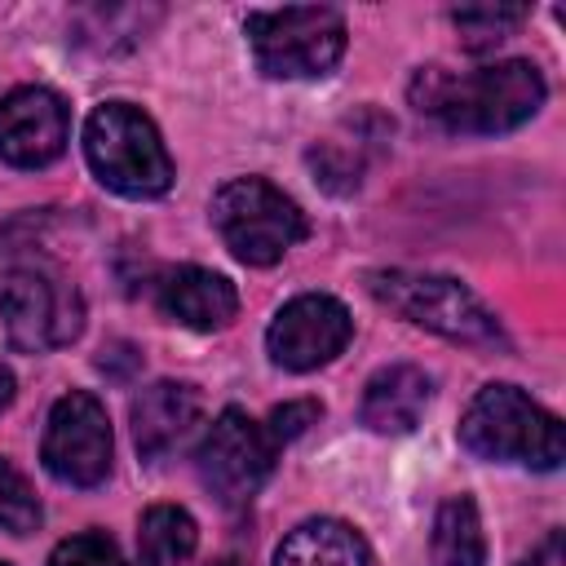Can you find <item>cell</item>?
Here are the masks:
<instances>
[{"label": "cell", "instance_id": "obj_1", "mask_svg": "<svg viewBox=\"0 0 566 566\" xmlns=\"http://www.w3.org/2000/svg\"><path fill=\"white\" fill-rule=\"evenodd\" d=\"M407 93L420 115L438 119L451 133H509L544 106L548 88L539 66L509 57L469 75H455L447 66H424L416 71Z\"/></svg>", "mask_w": 566, "mask_h": 566}, {"label": "cell", "instance_id": "obj_2", "mask_svg": "<svg viewBox=\"0 0 566 566\" xmlns=\"http://www.w3.org/2000/svg\"><path fill=\"white\" fill-rule=\"evenodd\" d=\"M460 442L478 460L526 464L553 473L566 455V433L553 411L531 402L517 385H486L460 416Z\"/></svg>", "mask_w": 566, "mask_h": 566}, {"label": "cell", "instance_id": "obj_3", "mask_svg": "<svg viewBox=\"0 0 566 566\" xmlns=\"http://www.w3.org/2000/svg\"><path fill=\"white\" fill-rule=\"evenodd\" d=\"M84 155L102 186L128 199H155L172 186V159L150 115L128 102H106L84 124Z\"/></svg>", "mask_w": 566, "mask_h": 566}, {"label": "cell", "instance_id": "obj_4", "mask_svg": "<svg viewBox=\"0 0 566 566\" xmlns=\"http://www.w3.org/2000/svg\"><path fill=\"white\" fill-rule=\"evenodd\" d=\"M367 292L402 314L407 323L438 332L460 345H504V332L495 314L455 279L447 274H420V270H376L367 274Z\"/></svg>", "mask_w": 566, "mask_h": 566}, {"label": "cell", "instance_id": "obj_5", "mask_svg": "<svg viewBox=\"0 0 566 566\" xmlns=\"http://www.w3.org/2000/svg\"><path fill=\"white\" fill-rule=\"evenodd\" d=\"M248 44L265 75L314 80L327 75L345 53V22L323 4H287L248 13Z\"/></svg>", "mask_w": 566, "mask_h": 566}, {"label": "cell", "instance_id": "obj_6", "mask_svg": "<svg viewBox=\"0 0 566 566\" xmlns=\"http://www.w3.org/2000/svg\"><path fill=\"white\" fill-rule=\"evenodd\" d=\"M212 226L243 265H274L305 239V212L265 177H234L212 195Z\"/></svg>", "mask_w": 566, "mask_h": 566}, {"label": "cell", "instance_id": "obj_7", "mask_svg": "<svg viewBox=\"0 0 566 566\" xmlns=\"http://www.w3.org/2000/svg\"><path fill=\"white\" fill-rule=\"evenodd\" d=\"M0 318L18 349H62L84 327V296L66 274L49 265H22L0 283Z\"/></svg>", "mask_w": 566, "mask_h": 566}, {"label": "cell", "instance_id": "obj_8", "mask_svg": "<svg viewBox=\"0 0 566 566\" xmlns=\"http://www.w3.org/2000/svg\"><path fill=\"white\" fill-rule=\"evenodd\" d=\"M274 451H279V442L265 433V424H256L239 407H226L208 424V433L195 451V469H199V482L226 509H243L270 478Z\"/></svg>", "mask_w": 566, "mask_h": 566}, {"label": "cell", "instance_id": "obj_9", "mask_svg": "<svg viewBox=\"0 0 566 566\" xmlns=\"http://www.w3.org/2000/svg\"><path fill=\"white\" fill-rule=\"evenodd\" d=\"M44 469L66 482V486H97L111 473V420L106 407L84 394L71 389L53 402L49 411V429H44Z\"/></svg>", "mask_w": 566, "mask_h": 566}, {"label": "cell", "instance_id": "obj_10", "mask_svg": "<svg viewBox=\"0 0 566 566\" xmlns=\"http://www.w3.org/2000/svg\"><path fill=\"white\" fill-rule=\"evenodd\" d=\"M354 336V318L349 310L327 296V292H305L296 301H287L270 332H265V345H270V358L287 371H314L323 363H332Z\"/></svg>", "mask_w": 566, "mask_h": 566}, {"label": "cell", "instance_id": "obj_11", "mask_svg": "<svg viewBox=\"0 0 566 566\" xmlns=\"http://www.w3.org/2000/svg\"><path fill=\"white\" fill-rule=\"evenodd\" d=\"M71 115L53 88L27 84L0 97V159L13 168H44L66 150Z\"/></svg>", "mask_w": 566, "mask_h": 566}, {"label": "cell", "instance_id": "obj_12", "mask_svg": "<svg viewBox=\"0 0 566 566\" xmlns=\"http://www.w3.org/2000/svg\"><path fill=\"white\" fill-rule=\"evenodd\" d=\"M199 394L181 380H155L133 398V442L146 460L177 451L199 424Z\"/></svg>", "mask_w": 566, "mask_h": 566}, {"label": "cell", "instance_id": "obj_13", "mask_svg": "<svg viewBox=\"0 0 566 566\" xmlns=\"http://www.w3.org/2000/svg\"><path fill=\"white\" fill-rule=\"evenodd\" d=\"M155 296H159V310L172 323L190 327V332H217L239 310L234 283L221 279V274H212V270H203V265H177V270H168L159 279V287H155Z\"/></svg>", "mask_w": 566, "mask_h": 566}, {"label": "cell", "instance_id": "obj_14", "mask_svg": "<svg viewBox=\"0 0 566 566\" xmlns=\"http://www.w3.org/2000/svg\"><path fill=\"white\" fill-rule=\"evenodd\" d=\"M429 407V376L411 363L380 367L363 394V424L376 433H411Z\"/></svg>", "mask_w": 566, "mask_h": 566}, {"label": "cell", "instance_id": "obj_15", "mask_svg": "<svg viewBox=\"0 0 566 566\" xmlns=\"http://www.w3.org/2000/svg\"><path fill=\"white\" fill-rule=\"evenodd\" d=\"M367 539L336 522V517H314L301 522L274 553V566H367Z\"/></svg>", "mask_w": 566, "mask_h": 566}, {"label": "cell", "instance_id": "obj_16", "mask_svg": "<svg viewBox=\"0 0 566 566\" xmlns=\"http://www.w3.org/2000/svg\"><path fill=\"white\" fill-rule=\"evenodd\" d=\"M199 544V526L177 504H150L137 526V553L142 566H186Z\"/></svg>", "mask_w": 566, "mask_h": 566}, {"label": "cell", "instance_id": "obj_17", "mask_svg": "<svg viewBox=\"0 0 566 566\" xmlns=\"http://www.w3.org/2000/svg\"><path fill=\"white\" fill-rule=\"evenodd\" d=\"M433 562L438 566H486V539L478 522V504L469 495H451L433 517Z\"/></svg>", "mask_w": 566, "mask_h": 566}, {"label": "cell", "instance_id": "obj_18", "mask_svg": "<svg viewBox=\"0 0 566 566\" xmlns=\"http://www.w3.org/2000/svg\"><path fill=\"white\" fill-rule=\"evenodd\" d=\"M451 22L469 53H491L526 22V9L522 4H469V9H455Z\"/></svg>", "mask_w": 566, "mask_h": 566}, {"label": "cell", "instance_id": "obj_19", "mask_svg": "<svg viewBox=\"0 0 566 566\" xmlns=\"http://www.w3.org/2000/svg\"><path fill=\"white\" fill-rule=\"evenodd\" d=\"M35 526H40V500H35V491L27 486V478L9 460H0V531L31 535Z\"/></svg>", "mask_w": 566, "mask_h": 566}, {"label": "cell", "instance_id": "obj_20", "mask_svg": "<svg viewBox=\"0 0 566 566\" xmlns=\"http://www.w3.org/2000/svg\"><path fill=\"white\" fill-rule=\"evenodd\" d=\"M49 566H124L119 548L102 535V531H84V535H71L53 548Z\"/></svg>", "mask_w": 566, "mask_h": 566}, {"label": "cell", "instance_id": "obj_21", "mask_svg": "<svg viewBox=\"0 0 566 566\" xmlns=\"http://www.w3.org/2000/svg\"><path fill=\"white\" fill-rule=\"evenodd\" d=\"M318 411H323V407H318L314 398L283 402V407H274V411H270V429H265V433H270L274 442H292V438H301V433L318 420Z\"/></svg>", "mask_w": 566, "mask_h": 566}, {"label": "cell", "instance_id": "obj_22", "mask_svg": "<svg viewBox=\"0 0 566 566\" xmlns=\"http://www.w3.org/2000/svg\"><path fill=\"white\" fill-rule=\"evenodd\" d=\"M522 566H566V539H562V531H548V535L531 548V557H526Z\"/></svg>", "mask_w": 566, "mask_h": 566}, {"label": "cell", "instance_id": "obj_23", "mask_svg": "<svg viewBox=\"0 0 566 566\" xmlns=\"http://www.w3.org/2000/svg\"><path fill=\"white\" fill-rule=\"evenodd\" d=\"M13 389H18V385H13V371H9V367H0V411L13 402Z\"/></svg>", "mask_w": 566, "mask_h": 566}, {"label": "cell", "instance_id": "obj_24", "mask_svg": "<svg viewBox=\"0 0 566 566\" xmlns=\"http://www.w3.org/2000/svg\"><path fill=\"white\" fill-rule=\"evenodd\" d=\"M0 566H4V562H0Z\"/></svg>", "mask_w": 566, "mask_h": 566}]
</instances>
